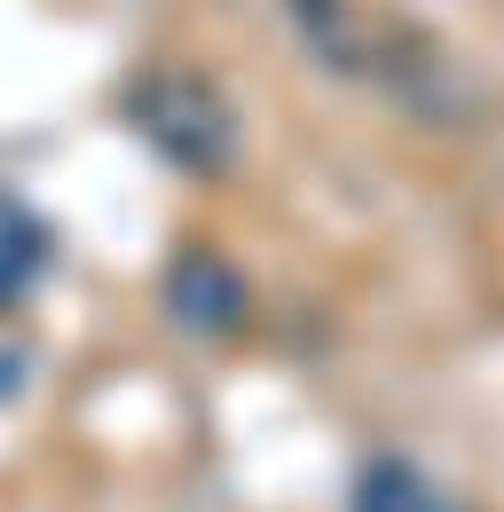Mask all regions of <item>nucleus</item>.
Wrapping results in <instances>:
<instances>
[{"label": "nucleus", "instance_id": "f257e3e1", "mask_svg": "<svg viewBox=\"0 0 504 512\" xmlns=\"http://www.w3.org/2000/svg\"><path fill=\"white\" fill-rule=\"evenodd\" d=\"M166 300H174V316L189 331H237L245 323V276L229 268V260L213 253H189L174 260V276H166Z\"/></svg>", "mask_w": 504, "mask_h": 512}, {"label": "nucleus", "instance_id": "f03ea898", "mask_svg": "<svg viewBox=\"0 0 504 512\" xmlns=\"http://www.w3.org/2000/svg\"><path fill=\"white\" fill-rule=\"evenodd\" d=\"M355 512H457V497L434 489L410 457H378V465H363V481H355Z\"/></svg>", "mask_w": 504, "mask_h": 512}]
</instances>
